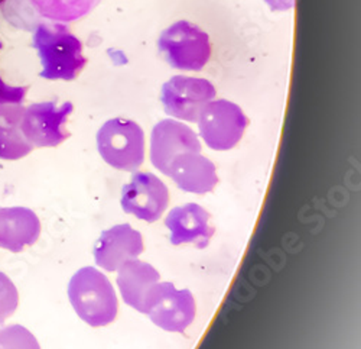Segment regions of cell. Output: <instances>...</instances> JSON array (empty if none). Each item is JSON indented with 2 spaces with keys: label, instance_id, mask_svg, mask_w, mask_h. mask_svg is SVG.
Returning a JSON list of instances; mask_svg holds the SVG:
<instances>
[{
  "label": "cell",
  "instance_id": "cell-18",
  "mask_svg": "<svg viewBox=\"0 0 361 349\" xmlns=\"http://www.w3.org/2000/svg\"><path fill=\"white\" fill-rule=\"evenodd\" d=\"M0 349H41L37 338L20 325L0 329Z\"/></svg>",
  "mask_w": 361,
  "mask_h": 349
},
{
  "label": "cell",
  "instance_id": "cell-12",
  "mask_svg": "<svg viewBox=\"0 0 361 349\" xmlns=\"http://www.w3.org/2000/svg\"><path fill=\"white\" fill-rule=\"evenodd\" d=\"M169 229V238L173 245L195 244L205 248L214 235V229L209 225V213L197 203H187L175 208L165 219Z\"/></svg>",
  "mask_w": 361,
  "mask_h": 349
},
{
  "label": "cell",
  "instance_id": "cell-6",
  "mask_svg": "<svg viewBox=\"0 0 361 349\" xmlns=\"http://www.w3.org/2000/svg\"><path fill=\"white\" fill-rule=\"evenodd\" d=\"M195 300L190 290L171 283H157L146 299L145 314L166 332L184 333L195 317Z\"/></svg>",
  "mask_w": 361,
  "mask_h": 349
},
{
  "label": "cell",
  "instance_id": "cell-5",
  "mask_svg": "<svg viewBox=\"0 0 361 349\" xmlns=\"http://www.w3.org/2000/svg\"><path fill=\"white\" fill-rule=\"evenodd\" d=\"M198 129L207 147L214 151H228L243 138L247 118L238 105L214 99L204 106L198 114Z\"/></svg>",
  "mask_w": 361,
  "mask_h": 349
},
{
  "label": "cell",
  "instance_id": "cell-7",
  "mask_svg": "<svg viewBox=\"0 0 361 349\" xmlns=\"http://www.w3.org/2000/svg\"><path fill=\"white\" fill-rule=\"evenodd\" d=\"M74 110L71 102L56 105L55 102L32 103L25 107L20 129L25 139L34 148H52L70 138L67 119Z\"/></svg>",
  "mask_w": 361,
  "mask_h": 349
},
{
  "label": "cell",
  "instance_id": "cell-9",
  "mask_svg": "<svg viewBox=\"0 0 361 349\" xmlns=\"http://www.w3.org/2000/svg\"><path fill=\"white\" fill-rule=\"evenodd\" d=\"M169 203V191L155 174L136 172L122 190V208L126 213L147 223L161 219Z\"/></svg>",
  "mask_w": 361,
  "mask_h": 349
},
{
  "label": "cell",
  "instance_id": "cell-2",
  "mask_svg": "<svg viewBox=\"0 0 361 349\" xmlns=\"http://www.w3.org/2000/svg\"><path fill=\"white\" fill-rule=\"evenodd\" d=\"M68 297L80 319L93 328L110 325L117 316L118 306L113 285L94 267H84L73 276Z\"/></svg>",
  "mask_w": 361,
  "mask_h": 349
},
{
  "label": "cell",
  "instance_id": "cell-13",
  "mask_svg": "<svg viewBox=\"0 0 361 349\" xmlns=\"http://www.w3.org/2000/svg\"><path fill=\"white\" fill-rule=\"evenodd\" d=\"M168 177L184 191L205 194L213 191L219 183L214 162L201 153H184L173 158Z\"/></svg>",
  "mask_w": 361,
  "mask_h": 349
},
{
  "label": "cell",
  "instance_id": "cell-11",
  "mask_svg": "<svg viewBox=\"0 0 361 349\" xmlns=\"http://www.w3.org/2000/svg\"><path fill=\"white\" fill-rule=\"evenodd\" d=\"M143 252L140 232L129 223L116 225L104 230L94 245V258L99 267L106 271H117L128 261L136 259Z\"/></svg>",
  "mask_w": 361,
  "mask_h": 349
},
{
  "label": "cell",
  "instance_id": "cell-16",
  "mask_svg": "<svg viewBox=\"0 0 361 349\" xmlns=\"http://www.w3.org/2000/svg\"><path fill=\"white\" fill-rule=\"evenodd\" d=\"M23 110L18 103L0 105V160L18 161L34 151L20 129Z\"/></svg>",
  "mask_w": 361,
  "mask_h": 349
},
{
  "label": "cell",
  "instance_id": "cell-15",
  "mask_svg": "<svg viewBox=\"0 0 361 349\" xmlns=\"http://www.w3.org/2000/svg\"><path fill=\"white\" fill-rule=\"evenodd\" d=\"M117 276V285L126 304L145 314L146 299L157 283H159V273L143 261L132 259L120 267Z\"/></svg>",
  "mask_w": 361,
  "mask_h": 349
},
{
  "label": "cell",
  "instance_id": "cell-10",
  "mask_svg": "<svg viewBox=\"0 0 361 349\" xmlns=\"http://www.w3.org/2000/svg\"><path fill=\"white\" fill-rule=\"evenodd\" d=\"M184 153H201L198 135L188 126L173 119L158 122L150 135V161L168 176L175 157Z\"/></svg>",
  "mask_w": 361,
  "mask_h": 349
},
{
  "label": "cell",
  "instance_id": "cell-21",
  "mask_svg": "<svg viewBox=\"0 0 361 349\" xmlns=\"http://www.w3.org/2000/svg\"><path fill=\"white\" fill-rule=\"evenodd\" d=\"M264 2L274 12H286L295 5V0H264Z\"/></svg>",
  "mask_w": 361,
  "mask_h": 349
},
{
  "label": "cell",
  "instance_id": "cell-1",
  "mask_svg": "<svg viewBox=\"0 0 361 349\" xmlns=\"http://www.w3.org/2000/svg\"><path fill=\"white\" fill-rule=\"evenodd\" d=\"M32 45L41 61L39 77L45 80L73 81L87 64L82 42L66 23L39 22L34 28Z\"/></svg>",
  "mask_w": 361,
  "mask_h": 349
},
{
  "label": "cell",
  "instance_id": "cell-14",
  "mask_svg": "<svg viewBox=\"0 0 361 349\" xmlns=\"http://www.w3.org/2000/svg\"><path fill=\"white\" fill-rule=\"evenodd\" d=\"M41 222L37 213L26 208H0V248L20 252L38 241Z\"/></svg>",
  "mask_w": 361,
  "mask_h": 349
},
{
  "label": "cell",
  "instance_id": "cell-4",
  "mask_svg": "<svg viewBox=\"0 0 361 349\" xmlns=\"http://www.w3.org/2000/svg\"><path fill=\"white\" fill-rule=\"evenodd\" d=\"M97 148L110 167L136 171L145 160V132L132 119H110L97 132Z\"/></svg>",
  "mask_w": 361,
  "mask_h": 349
},
{
  "label": "cell",
  "instance_id": "cell-20",
  "mask_svg": "<svg viewBox=\"0 0 361 349\" xmlns=\"http://www.w3.org/2000/svg\"><path fill=\"white\" fill-rule=\"evenodd\" d=\"M4 49V42L0 40V51ZM29 92L27 85H12L4 80L0 76V105L6 103H18L23 105V100Z\"/></svg>",
  "mask_w": 361,
  "mask_h": 349
},
{
  "label": "cell",
  "instance_id": "cell-19",
  "mask_svg": "<svg viewBox=\"0 0 361 349\" xmlns=\"http://www.w3.org/2000/svg\"><path fill=\"white\" fill-rule=\"evenodd\" d=\"M19 295L12 280L0 273V325H4L8 317H11L18 309Z\"/></svg>",
  "mask_w": 361,
  "mask_h": 349
},
{
  "label": "cell",
  "instance_id": "cell-8",
  "mask_svg": "<svg viewBox=\"0 0 361 349\" xmlns=\"http://www.w3.org/2000/svg\"><path fill=\"white\" fill-rule=\"evenodd\" d=\"M216 87L205 78L190 76L171 77L161 90V102L172 118L197 122L200 112L216 99Z\"/></svg>",
  "mask_w": 361,
  "mask_h": 349
},
{
  "label": "cell",
  "instance_id": "cell-17",
  "mask_svg": "<svg viewBox=\"0 0 361 349\" xmlns=\"http://www.w3.org/2000/svg\"><path fill=\"white\" fill-rule=\"evenodd\" d=\"M102 0H27L35 15L48 22L70 23L92 13Z\"/></svg>",
  "mask_w": 361,
  "mask_h": 349
},
{
  "label": "cell",
  "instance_id": "cell-3",
  "mask_svg": "<svg viewBox=\"0 0 361 349\" xmlns=\"http://www.w3.org/2000/svg\"><path fill=\"white\" fill-rule=\"evenodd\" d=\"M158 48L175 70L201 71L212 58L208 34L190 20H178L168 26L158 40Z\"/></svg>",
  "mask_w": 361,
  "mask_h": 349
},
{
  "label": "cell",
  "instance_id": "cell-22",
  "mask_svg": "<svg viewBox=\"0 0 361 349\" xmlns=\"http://www.w3.org/2000/svg\"><path fill=\"white\" fill-rule=\"evenodd\" d=\"M4 2V0H0V4H2Z\"/></svg>",
  "mask_w": 361,
  "mask_h": 349
}]
</instances>
